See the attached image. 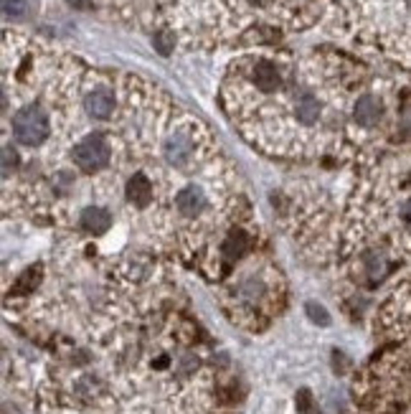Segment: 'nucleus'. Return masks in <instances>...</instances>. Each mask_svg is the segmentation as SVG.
I'll return each instance as SVG.
<instances>
[{
    "label": "nucleus",
    "mask_w": 411,
    "mask_h": 414,
    "mask_svg": "<svg viewBox=\"0 0 411 414\" xmlns=\"http://www.w3.org/2000/svg\"><path fill=\"white\" fill-rule=\"evenodd\" d=\"M404 216H406V219H409V222H411V201H409V204H406V206H404Z\"/></svg>",
    "instance_id": "nucleus-19"
},
{
    "label": "nucleus",
    "mask_w": 411,
    "mask_h": 414,
    "mask_svg": "<svg viewBox=\"0 0 411 414\" xmlns=\"http://www.w3.org/2000/svg\"><path fill=\"white\" fill-rule=\"evenodd\" d=\"M193 153V145H191V137L183 135V132H175V135L168 137L166 143V158L168 163L173 165H183Z\"/></svg>",
    "instance_id": "nucleus-6"
},
{
    "label": "nucleus",
    "mask_w": 411,
    "mask_h": 414,
    "mask_svg": "<svg viewBox=\"0 0 411 414\" xmlns=\"http://www.w3.org/2000/svg\"><path fill=\"white\" fill-rule=\"evenodd\" d=\"M72 158L84 173L102 171V168L109 163V145L104 137L94 132V135H87L81 143L74 145Z\"/></svg>",
    "instance_id": "nucleus-2"
},
{
    "label": "nucleus",
    "mask_w": 411,
    "mask_h": 414,
    "mask_svg": "<svg viewBox=\"0 0 411 414\" xmlns=\"http://www.w3.org/2000/svg\"><path fill=\"white\" fill-rule=\"evenodd\" d=\"M15 165H18V155H15V151L13 148H3V173L10 176V171H13Z\"/></svg>",
    "instance_id": "nucleus-17"
},
{
    "label": "nucleus",
    "mask_w": 411,
    "mask_h": 414,
    "mask_svg": "<svg viewBox=\"0 0 411 414\" xmlns=\"http://www.w3.org/2000/svg\"><path fill=\"white\" fill-rule=\"evenodd\" d=\"M305 310H307L312 323H318V325H330V315H328V310H325L323 305H318V302H307Z\"/></svg>",
    "instance_id": "nucleus-13"
},
{
    "label": "nucleus",
    "mask_w": 411,
    "mask_h": 414,
    "mask_svg": "<svg viewBox=\"0 0 411 414\" xmlns=\"http://www.w3.org/2000/svg\"><path fill=\"white\" fill-rule=\"evenodd\" d=\"M81 227H84V231H89V234L99 236L112 227V216H109L104 208H87V211L81 214Z\"/></svg>",
    "instance_id": "nucleus-8"
},
{
    "label": "nucleus",
    "mask_w": 411,
    "mask_h": 414,
    "mask_svg": "<svg viewBox=\"0 0 411 414\" xmlns=\"http://www.w3.org/2000/svg\"><path fill=\"white\" fill-rule=\"evenodd\" d=\"M6 18H23L26 15V0H3Z\"/></svg>",
    "instance_id": "nucleus-14"
},
{
    "label": "nucleus",
    "mask_w": 411,
    "mask_h": 414,
    "mask_svg": "<svg viewBox=\"0 0 411 414\" xmlns=\"http://www.w3.org/2000/svg\"><path fill=\"white\" fill-rule=\"evenodd\" d=\"M297 409H300V414H312V394L307 389L297 392Z\"/></svg>",
    "instance_id": "nucleus-16"
},
{
    "label": "nucleus",
    "mask_w": 411,
    "mask_h": 414,
    "mask_svg": "<svg viewBox=\"0 0 411 414\" xmlns=\"http://www.w3.org/2000/svg\"><path fill=\"white\" fill-rule=\"evenodd\" d=\"M38 275H41V267H36V270H29V272H26V275H23V282H21V287H18V290H23V293H26V290H31V285H36V282H38Z\"/></svg>",
    "instance_id": "nucleus-18"
},
{
    "label": "nucleus",
    "mask_w": 411,
    "mask_h": 414,
    "mask_svg": "<svg viewBox=\"0 0 411 414\" xmlns=\"http://www.w3.org/2000/svg\"><path fill=\"white\" fill-rule=\"evenodd\" d=\"M246 252H249V236L241 234V231H231L229 239L224 242V254L229 259H239L244 257Z\"/></svg>",
    "instance_id": "nucleus-11"
},
{
    "label": "nucleus",
    "mask_w": 411,
    "mask_h": 414,
    "mask_svg": "<svg viewBox=\"0 0 411 414\" xmlns=\"http://www.w3.org/2000/svg\"><path fill=\"white\" fill-rule=\"evenodd\" d=\"M127 199H130V204H135V206H147V204H150L152 186L143 173H137V176L130 178V183H127Z\"/></svg>",
    "instance_id": "nucleus-9"
},
{
    "label": "nucleus",
    "mask_w": 411,
    "mask_h": 414,
    "mask_svg": "<svg viewBox=\"0 0 411 414\" xmlns=\"http://www.w3.org/2000/svg\"><path fill=\"white\" fill-rule=\"evenodd\" d=\"M409 3H411V0H409Z\"/></svg>",
    "instance_id": "nucleus-21"
},
{
    "label": "nucleus",
    "mask_w": 411,
    "mask_h": 414,
    "mask_svg": "<svg viewBox=\"0 0 411 414\" xmlns=\"http://www.w3.org/2000/svg\"><path fill=\"white\" fill-rule=\"evenodd\" d=\"M353 117L358 125H363V128H373V125H378L383 117V105L378 97H373V94H363L361 100L355 102V109H353Z\"/></svg>",
    "instance_id": "nucleus-4"
},
{
    "label": "nucleus",
    "mask_w": 411,
    "mask_h": 414,
    "mask_svg": "<svg viewBox=\"0 0 411 414\" xmlns=\"http://www.w3.org/2000/svg\"><path fill=\"white\" fill-rule=\"evenodd\" d=\"M249 3H252V6H264L267 0H249Z\"/></svg>",
    "instance_id": "nucleus-20"
},
{
    "label": "nucleus",
    "mask_w": 411,
    "mask_h": 414,
    "mask_svg": "<svg viewBox=\"0 0 411 414\" xmlns=\"http://www.w3.org/2000/svg\"><path fill=\"white\" fill-rule=\"evenodd\" d=\"M152 46L158 49V54H163V56H168L170 51L175 49V33L173 31H158L155 36H152Z\"/></svg>",
    "instance_id": "nucleus-12"
},
{
    "label": "nucleus",
    "mask_w": 411,
    "mask_h": 414,
    "mask_svg": "<svg viewBox=\"0 0 411 414\" xmlns=\"http://www.w3.org/2000/svg\"><path fill=\"white\" fill-rule=\"evenodd\" d=\"M252 79L261 92H274V89L282 84V77H280V72H277V66L269 64V61H257V66H254V72H252Z\"/></svg>",
    "instance_id": "nucleus-7"
},
{
    "label": "nucleus",
    "mask_w": 411,
    "mask_h": 414,
    "mask_svg": "<svg viewBox=\"0 0 411 414\" xmlns=\"http://www.w3.org/2000/svg\"><path fill=\"white\" fill-rule=\"evenodd\" d=\"M13 135L21 145L36 148L49 137V117L38 105H29L15 112L13 117Z\"/></svg>",
    "instance_id": "nucleus-1"
},
{
    "label": "nucleus",
    "mask_w": 411,
    "mask_h": 414,
    "mask_svg": "<svg viewBox=\"0 0 411 414\" xmlns=\"http://www.w3.org/2000/svg\"><path fill=\"white\" fill-rule=\"evenodd\" d=\"M175 206H178V211H181L183 216H198L203 211V206H206V196L201 193V188L188 186L178 193Z\"/></svg>",
    "instance_id": "nucleus-5"
},
{
    "label": "nucleus",
    "mask_w": 411,
    "mask_h": 414,
    "mask_svg": "<svg viewBox=\"0 0 411 414\" xmlns=\"http://www.w3.org/2000/svg\"><path fill=\"white\" fill-rule=\"evenodd\" d=\"M366 264H368V275H371V277H381L383 272H386V259L381 257V254H368L366 257Z\"/></svg>",
    "instance_id": "nucleus-15"
},
{
    "label": "nucleus",
    "mask_w": 411,
    "mask_h": 414,
    "mask_svg": "<svg viewBox=\"0 0 411 414\" xmlns=\"http://www.w3.org/2000/svg\"><path fill=\"white\" fill-rule=\"evenodd\" d=\"M295 114L297 120L303 122V125H312V122L320 117V102L312 97V94H300L295 102Z\"/></svg>",
    "instance_id": "nucleus-10"
},
{
    "label": "nucleus",
    "mask_w": 411,
    "mask_h": 414,
    "mask_svg": "<svg viewBox=\"0 0 411 414\" xmlns=\"http://www.w3.org/2000/svg\"><path fill=\"white\" fill-rule=\"evenodd\" d=\"M84 107L94 120H107L109 114L115 112V94H112V89H104V86L92 89L84 97Z\"/></svg>",
    "instance_id": "nucleus-3"
}]
</instances>
